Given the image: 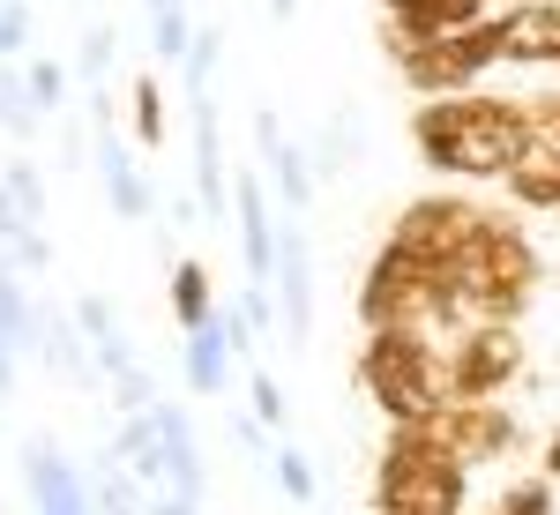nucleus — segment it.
<instances>
[{
  "mask_svg": "<svg viewBox=\"0 0 560 515\" xmlns=\"http://www.w3.org/2000/svg\"><path fill=\"white\" fill-rule=\"evenodd\" d=\"M411 142L448 179H509L530 150V113L509 97H427L411 113Z\"/></svg>",
  "mask_w": 560,
  "mask_h": 515,
  "instance_id": "nucleus-1",
  "label": "nucleus"
},
{
  "mask_svg": "<svg viewBox=\"0 0 560 515\" xmlns=\"http://www.w3.org/2000/svg\"><path fill=\"white\" fill-rule=\"evenodd\" d=\"M530 292H538V255H530V239L509 216H486L464 239V255L441 261V300H448V314L464 329L516 321L523 306H530Z\"/></svg>",
  "mask_w": 560,
  "mask_h": 515,
  "instance_id": "nucleus-2",
  "label": "nucleus"
},
{
  "mask_svg": "<svg viewBox=\"0 0 560 515\" xmlns=\"http://www.w3.org/2000/svg\"><path fill=\"white\" fill-rule=\"evenodd\" d=\"M359 388L382 403L388 426H433L448 403H456V382H448V351L404 337V329H382L359 351Z\"/></svg>",
  "mask_w": 560,
  "mask_h": 515,
  "instance_id": "nucleus-3",
  "label": "nucleus"
},
{
  "mask_svg": "<svg viewBox=\"0 0 560 515\" xmlns=\"http://www.w3.org/2000/svg\"><path fill=\"white\" fill-rule=\"evenodd\" d=\"M471 471L456 464V448L441 426H388L382 471H374V515H464Z\"/></svg>",
  "mask_w": 560,
  "mask_h": 515,
  "instance_id": "nucleus-4",
  "label": "nucleus"
},
{
  "mask_svg": "<svg viewBox=\"0 0 560 515\" xmlns=\"http://www.w3.org/2000/svg\"><path fill=\"white\" fill-rule=\"evenodd\" d=\"M396 68H404V83L427 90V97H464L486 68H501V15H486L471 31H441L433 45L404 52Z\"/></svg>",
  "mask_w": 560,
  "mask_h": 515,
  "instance_id": "nucleus-5",
  "label": "nucleus"
},
{
  "mask_svg": "<svg viewBox=\"0 0 560 515\" xmlns=\"http://www.w3.org/2000/svg\"><path fill=\"white\" fill-rule=\"evenodd\" d=\"M523 374V337L509 321H486V329H464L448 343V382H456V403H501V388Z\"/></svg>",
  "mask_w": 560,
  "mask_h": 515,
  "instance_id": "nucleus-6",
  "label": "nucleus"
},
{
  "mask_svg": "<svg viewBox=\"0 0 560 515\" xmlns=\"http://www.w3.org/2000/svg\"><path fill=\"white\" fill-rule=\"evenodd\" d=\"M478 224H486V210H471L464 195H419V202H404V216L388 224V239L441 269V261L464 255V239H471Z\"/></svg>",
  "mask_w": 560,
  "mask_h": 515,
  "instance_id": "nucleus-7",
  "label": "nucleus"
},
{
  "mask_svg": "<svg viewBox=\"0 0 560 515\" xmlns=\"http://www.w3.org/2000/svg\"><path fill=\"white\" fill-rule=\"evenodd\" d=\"M433 426H441V441L456 448L464 471H478V464H509V456L523 448V426H516L509 403H448Z\"/></svg>",
  "mask_w": 560,
  "mask_h": 515,
  "instance_id": "nucleus-8",
  "label": "nucleus"
},
{
  "mask_svg": "<svg viewBox=\"0 0 560 515\" xmlns=\"http://www.w3.org/2000/svg\"><path fill=\"white\" fill-rule=\"evenodd\" d=\"M269 292H277L284 343H306V329H314V247H306L300 216H277V277H269Z\"/></svg>",
  "mask_w": 560,
  "mask_h": 515,
  "instance_id": "nucleus-9",
  "label": "nucleus"
},
{
  "mask_svg": "<svg viewBox=\"0 0 560 515\" xmlns=\"http://www.w3.org/2000/svg\"><path fill=\"white\" fill-rule=\"evenodd\" d=\"M255 157H261V187H269V202H284L277 216H306L314 210V165H306L300 142H284V128H277V113L261 105L255 113Z\"/></svg>",
  "mask_w": 560,
  "mask_h": 515,
  "instance_id": "nucleus-10",
  "label": "nucleus"
},
{
  "mask_svg": "<svg viewBox=\"0 0 560 515\" xmlns=\"http://www.w3.org/2000/svg\"><path fill=\"white\" fill-rule=\"evenodd\" d=\"M150 426H158V485L179 493V501H202V485H210V464H202V441H195V419L179 411V403H150Z\"/></svg>",
  "mask_w": 560,
  "mask_h": 515,
  "instance_id": "nucleus-11",
  "label": "nucleus"
},
{
  "mask_svg": "<svg viewBox=\"0 0 560 515\" xmlns=\"http://www.w3.org/2000/svg\"><path fill=\"white\" fill-rule=\"evenodd\" d=\"M23 493H31V508H38V515H97L90 478L75 471L52 441H31V448H23Z\"/></svg>",
  "mask_w": 560,
  "mask_h": 515,
  "instance_id": "nucleus-12",
  "label": "nucleus"
},
{
  "mask_svg": "<svg viewBox=\"0 0 560 515\" xmlns=\"http://www.w3.org/2000/svg\"><path fill=\"white\" fill-rule=\"evenodd\" d=\"M232 224H240L247 284H269L277 277V202H269L261 172H232Z\"/></svg>",
  "mask_w": 560,
  "mask_h": 515,
  "instance_id": "nucleus-13",
  "label": "nucleus"
},
{
  "mask_svg": "<svg viewBox=\"0 0 560 515\" xmlns=\"http://www.w3.org/2000/svg\"><path fill=\"white\" fill-rule=\"evenodd\" d=\"M501 68H560V0H516L501 15Z\"/></svg>",
  "mask_w": 560,
  "mask_h": 515,
  "instance_id": "nucleus-14",
  "label": "nucleus"
},
{
  "mask_svg": "<svg viewBox=\"0 0 560 515\" xmlns=\"http://www.w3.org/2000/svg\"><path fill=\"white\" fill-rule=\"evenodd\" d=\"M68 314H75V329H83V343H90V359H97V374H105V382H120V374L142 366V359H135V343H128V321H120V306L105 300V292H83Z\"/></svg>",
  "mask_w": 560,
  "mask_h": 515,
  "instance_id": "nucleus-15",
  "label": "nucleus"
},
{
  "mask_svg": "<svg viewBox=\"0 0 560 515\" xmlns=\"http://www.w3.org/2000/svg\"><path fill=\"white\" fill-rule=\"evenodd\" d=\"M97 172H105V202H113V216H150L158 210V187H150V172L135 165V150L120 142L113 128H97Z\"/></svg>",
  "mask_w": 560,
  "mask_h": 515,
  "instance_id": "nucleus-16",
  "label": "nucleus"
},
{
  "mask_svg": "<svg viewBox=\"0 0 560 515\" xmlns=\"http://www.w3.org/2000/svg\"><path fill=\"white\" fill-rule=\"evenodd\" d=\"M232 337H224V321H210V329H195V337H179V374H187V388L195 396H224V382H232Z\"/></svg>",
  "mask_w": 560,
  "mask_h": 515,
  "instance_id": "nucleus-17",
  "label": "nucleus"
},
{
  "mask_svg": "<svg viewBox=\"0 0 560 515\" xmlns=\"http://www.w3.org/2000/svg\"><path fill=\"white\" fill-rule=\"evenodd\" d=\"M38 359L60 374V382H90V374H97V359H90V343H83V329H75V314H52V306L38 314Z\"/></svg>",
  "mask_w": 560,
  "mask_h": 515,
  "instance_id": "nucleus-18",
  "label": "nucleus"
},
{
  "mask_svg": "<svg viewBox=\"0 0 560 515\" xmlns=\"http://www.w3.org/2000/svg\"><path fill=\"white\" fill-rule=\"evenodd\" d=\"M165 300H173V321H179V337H195V329H210L217 321V284H210V269L202 261H173V284H165Z\"/></svg>",
  "mask_w": 560,
  "mask_h": 515,
  "instance_id": "nucleus-19",
  "label": "nucleus"
},
{
  "mask_svg": "<svg viewBox=\"0 0 560 515\" xmlns=\"http://www.w3.org/2000/svg\"><path fill=\"white\" fill-rule=\"evenodd\" d=\"M38 314L45 306L23 292V277L0 269V343H8V351H38Z\"/></svg>",
  "mask_w": 560,
  "mask_h": 515,
  "instance_id": "nucleus-20",
  "label": "nucleus"
},
{
  "mask_svg": "<svg viewBox=\"0 0 560 515\" xmlns=\"http://www.w3.org/2000/svg\"><path fill=\"white\" fill-rule=\"evenodd\" d=\"M269 478L284 485V501H292V508H306V501L322 493V478H314V464H306V448H292V441H277V448H269Z\"/></svg>",
  "mask_w": 560,
  "mask_h": 515,
  "instance_id": "nucleus-21",
  "label": "nucleus"
},
{
  "mask_svg": "<svg viewBox=\"0 0 560 515\" xmlns=\"http://www.w3.org/2000/svg\"><path fill=\"white\" fill-rule=\"evenodd\" d=\"M0 195H8V210L23 216V224H45V172L31 157H15V165L0 172Z\"/></svg>",
  "mask_w": 560,
  "mask_h": 515,
  "instance_id": "nucleus-22",
  "label": "nucleus"
},
{
  "mask_svg": "<svg viewBox=\"0 0 560 515\" xmlns=\"http://www.w3.org/2000/svg\"><path fill=\"white\" fill-rule=\"evenodd\" d=\"M128 113H135V142L158 150V142H165V83H158V75H135Z\"/></svg>",
  "mask_w": 560,
  "mask_h": 515,
  "instance_id": "nucleus-23",
  "label": "nucleus"
},
{
  "mask_svg": "<svg viewBox=\"0 0 560 515\" xmlns=\"http://www.w3.org/2000/svg\"><path fill=\"white\" fill-rule=\"evenodd\" d=\"M38 120H45V113L31 105V90H23V68H15V60H0V128H8V134H31Z\"/></svg>",
  "mask_w": 560,
  "mask_h": 515,
  "instance_id": "nucleus-24",
  "label": "nucleus"
},
{
  "mask_svg": "<svg viewBox=\"0 0 560 515\" xmlns=\"http://www.w3.org/2000/svg\"><path fill=\"white\" fill-rule=\"evenodd\" d=\"M478 515H553V478H516V485H501Z\"/></svg>",
  "mask_w": 560,
  "mask_h": 515,
  "instance_id": "nucleus-25",
  "label": "nucleus"
},
{
  "mask_svg": "<svg viewBox=\"0 0 560 515\" xmlns=\"http://www.w3.org/2000/svg\"><path fill=\"white\" fill-rule=\"evenodd\" d=\"M23 90H31L38 113H60L68 105V68L60 60H23Z\"/></svg>",
  "mask_w": 560,
  "mask_h": 515,
  "instance_id": "nucleus-26",
  "label": "nucleus"
},
{
  "mask_svg": "<svg viewBox=\"0 0 560 515\" xmlns=\"http://www.w3.org/2000/svg\"><path fill=\"white\" fill-rule=\"evenodd\" d=\"M150 45H158V60L179 68L187 60V45H195V23H187V8H165V15H150Z\"/></svg>",
  "mask_w": 560,
  "mask_h": 515,
  "instance_id": "nucleus-27",
  "label": "nucleus"
},
{
  "mask_svg": "<svg viewBox=\"0 0 560 515\" xmlns=\"http://www.w3.org/2000/svg\"><path fill=\"white\" fill-rule=\"evenodd\" d=\"M351 150H359V128H351V120H329V128H322V150L306 157V165H314V179L345 172V165H351Z\"/></svg>",
  "mask_w": 560,
  "mask_h": 515,
  "instance_id": "nucleus-28",
  "label": "nucleus"
},
{
  "mask_svg": "<svg viewBox=\"0 0 560 515\" xmlns=\"http://www.w3.org/2000/svg\"><path fill=\"white\" fill-rule=\"evenodd\" d=\"M105 68H113V23L83 31V45H75V75H83L90 90H105Z\"/></svg>",
  "mask_w": 560,
  "mask_h": 515,
  "instance_id": "nucleus-29",
  "label": "nucleus"
},
{
  "mask_svg": "<svg viewBox=\"0 0 560 515\" xmlns=\"http://www.w3.org/2000/svg\"><path fill=\"white\" fill-rule=\"evenodd\" d=\"M247 403H255L261 426H284V419H292V403H284V388H277V374H269V366H255V374H247Z\"/></svg>",
  "mask_w": 560,
  "mask_h": 515,
  "instance_id": "nucleus-30",
  "label": "nucleus"
},
{
  "mask_svg": "<svg viewBox=\"0 0 560 515\" xmlns=\"http://www.w3.org/2000/svg\"><path fill=\"white\" fill-rule=\"evenodd\" d=\"M31 31H38L31 0H8V8H0V60H23V52H31Z\"/></svg>",
  "mask_w": 560,
  "mask_h": 515,
  "instance_id": "nucleus-31",
  "label": "nucleus"
},
{
  "mask_svg": "<svg viewBox=\"0 0 560 515\" xmlns=\"http://www.w3.org/2000/svg\"><path fill=\"white\" fill-rule=\"evenodd\" d=\"M105 388H113V411H120V419H135V411H150V403H158L150 366H135V374H120V382H105Z\"/></svg>",
  "mask_w": 560,
  "mask_h": 515,
  "instance_id": "nucleus-32",
  "label": "nucleus"
},
{
  "mask_svg": "<svg viewBox=\"0 0 560 515\" xmlns=\"http://www.w3.org/2000/svg\"><path fill=\"white\" fill-rule=\"evenodd\" d=\"M433 15V31H471V23H486V8L493 0H419Z\"/></svg>",
  "mask_w": 560,
  "mask_h": 515,
  "instance_id": "nucleus-33",
  "label": "nucleus"
},
{
  "mask_svg": "<svg viewBox=\"0 0 560 515\" xmlns=\"http://www.w3.org/2000/svg\"><path fill=\"white\" fill-rule=\"evenodd\" d=\"M232 306L247 314V329H255V337H269V329H277V300H269V284H247Z\"/></svg>",
  "mask_w": 560,
  "mask_h": 515,
  "instance_id": "nucleus-34",
  "label": "nucleus"
},
{
  "mask_svg": "<svg viewBox=\"0 0 560 515\" xmlns=\"http://www.w3.org/2000/svg\"><path fill=\"white\" fill-rule=\"evenodd\" d=\"M232 441H240V448H247V456H269V448H277V441H269V426H261V419H232Z\"/></svg>",
  "mask_w": 560,
  "mask_h": 515,
  "instance_id": "nucleus-35",
  "label": "nucleus"
},
{
  "mask_svg": "<svg viewBox=\"0 0 560 515\" xmlns=\"http://www.w3.org/2000/svg\"><path fill=\"white\" fill-rule=\"evenodd\" d=\"M15 359H23V351H8V343H0V396L15 388Z\"/></svg>",
  "mask_w": 560,
  "mask_h": 515,
  "instance_id": "nucleus-36",
  "label": "nucleus"
},
{
  "mask_svg": "<svg viewBox=\"0 0 560 515\" xmlns=\"http://www.w3.org/2000/svg\"><path fill=\"white\" fill-rule=\"evenodd\" d=\"M538 464H546V471H538V478H553V485H560V433H553V441H546V456H538Z\"/></svg>",
  "mask_w": 560,
  "mask_h": 515,
  "instance_id": "nucleus-37",
  "label": "nucleus"
},
{
  "mask_svg": "<svg viewBox=\"0 0 560 515\" xmlns=\"http://www.w3.org/2000/svg\"><path fill=\"white\" fill-rule=\"evenodd\" d=\"M269 15H277V23H292V15H300V0H269Z\"/></svg>",
  "mask_w": 560,
  "mask_h": 515,
  "instance_id": "nucleus-38",
  "label": "nucleus"
},
{
  "mask_svg": "<svg viewBox=\"0 0 560 515\" xmlns=\"http://www.w3.org/2000/svg\"><path fill=\"white\" fill-rule=\"evenodd\" d=\"M142 8H150V15H165V8H187V0H142Z\"/></svg>",
  "mask_w": 560,
  "mask_h": 515,
  "instance_id": "nucleus-39",
  "label": "nucleus"
},
{
  "mask_svg": "<svg viewBox=\"0 0 560 515\" xmlns=\"http://www.w3.org/2000/svg\"><path fill=\"white\" fill-rule=\"evenodd\" d=\"M0 8H8V0H0Z\"/></svg>",
  "mask_w": 560,
  "mask_h": 515,
  "instance_id": "nucleus-40",
  "label": "nucleus"
}]
</instances>
